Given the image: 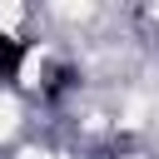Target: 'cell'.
<instances>
[{"label":"cell","mask_w":159,"mask_h":159,"mask_svg":"<svg viewBox=\"0 0 159 159\" xmlns=\"http://www.w3.org/2000/svg\"><path fill=\"white\" fill-rule=\"evenodd\" d=\"M20 20H25L20 5H0V30H20Z\"/></svg>","instance_id":"obj_2"},{"label":"cell","mask_w":159,"mask_h":159,"mask_svg":"<svg viewBox=\"0 0 159 159\" xmlns=\"http://www.w3.org/2000/svg\"><path fill=\"white\" fill-rule=\"evenodd\" d=\"M25 159H60V154H25Z\"/></svg>","instance_id":"obj_3"},{"label":"cell","mask_w":159,"mask_h":159,"mask_svg":"<svg viewBox=\"0 0 159 159\" xmlns=\"http://www.w3.org/2000/svg\"><path fill=\"white\" fill-rule=\"evenodd\" d=\"M15 119H20V109H15V99H10V94H0V139H5L10 129H15Z\"/></svg>","instance_id":"obj_1"}]
</instances>
